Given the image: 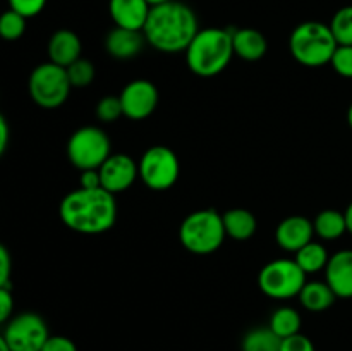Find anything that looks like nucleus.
<instances>
[{"label": "nucleus", "mask_w": 352, "mask_h": 351, "mask_svg": "<svg viewBox=\"0 0 352 351\" xmlns=\"http://www.w3.org/2000/svg\"><path fill=\"white\" fill-rule=\"evenodd\" d=\"M7 145H9V124L6 117L0 114V157L6 153Z\"/></svg>", "instance_id": "36"}, {"label": "nucleus", "mask_w": 352, "mask_h": 351, "mask_svg": "<svg viewBox=\"0 0 352 351\" xmlns=\"http://www.w3.org/2000/svg\"><path fill=\"white\" fill-rule=\"evenodd\" d=\"M329 26L337 45H352V6L337 10Z\"/></svg>", "instance_id": "25"}, {"label": "nucleus", "mask_w": 352, "mask_h": 351, "mask_svg": "<svg viewBox=\"0 0 352 351\" xmlns=\"http://www.w3.org/2000/svg\"><path fill=\"white\" fill-rule=\"evenodd\" d=\"M227 237L223 219L217 210L203 209L191 212L179 227V240L195 255H210L222 246Z\"/></svg>", "instance_id": "5"}, {"label": "nucleus", "mask_w": 352, "mask_h": 351, "mask_svg": "<svg viewBox=\"0 0 352 351\" xmlns=\"http://www.w3.org/2000/svg\"><path fill=\"white\" fill-rule=\"evenodd\" d=\"M302 319L301 313L298 312L292 306H278L270 317V322H268V327L277 334L280 339H285V337H291L294 334L301 332Z\"/></svg>", "instance_id": "23"}, {"label": "nucleus", "mask_w": 352, "mask_h": 351, "mask_svg": "<svg viewBox=\"0 0 352 351\" xmlns=\"http://www.w3.org/2000/svg\"><path fill=\"white\" fill-rule=\"evenodd\" d=\"M198 31V17L195 10L179 0L151 7L143 28L146 43L164 54L186 52Z\"/></svg>", "instance_id": "1"}, {"label": "nucleus", "mask_w": 352, "mask_h": 351, "mask_svg": "<svg viewBox=\"0 0 352 351\" xmlns=\"http://www.w3.org/2000/svg\"><path fill=\"white\" fill-rule=\"evenodd\" d=\"M232 47L234 55H237L243 61H260L265 57L268 50L267 38L261 31L254 28H239L232 30Z\"/></svg>", "instance_id": "18"}, {"label": "nucleus", "mask_w": 352, "mask_h": 351, "mask_svg": "<svg viewBox=\"0 0 352 351\" xmlns=\"http://www.w3.org/2000/svg\"><path fill=\"white\" fill-rule=\"evenodd\" d=\"M184 54L186 64L196 76L220 74L234 57L232 30L215 26L199 30Z\"/></svg>", "instance_id": "3"}, {"label": "nucleus", "mask_w": 352, "mask_h": 351, "mask_svg": "<svg viewBox=\"0 0 352 351\" xmlns=\"http://www.w3.org/2000/svg\"><path fill=\"white\" fill-rule=\"evenodd\" d=\"M3 337L10 351H41L50 334L43 317L34 312H23L7 322Z\"/></svg>", "instance_id": "10"}, {"label": "nucleus", "mask_w": 352, "mask_h": 351, "mask_svg": "<svg viewBox=\"0 0 352 351\" xmlns=\"http://www.w3.org/2000/svg\"><path fill=\"white\" fill-rule=\"evenodd\" d=\"M124 116L122 103H120L119 96H103L98 103H96V117L102 123H116L117 119Z\"/></svg>", "instance_id": "28"}, {"label": "nucleus", "mask_w": 352, "mask_h": 351, "mask_svg": "<svg viewBox=\"0 0 352 351\" xmlns=\"http://www.w3.org/2000/svg\"><path fill=\"white\" fill-rule=\"evenodd\" d=\"M124 116L133 120H143L155 112L158 105V89L148 79H133L119 95Z\"/></svg>", "instance_id": "11"}, {"label": "nucleus", "mask_w": 352, "mask_h": 351, "mask_svg": "<svg viewBox=\"0 0 352 351\" xmlns=\"http://www.w3.org/2000/svg\"><path fill=\"white\" fill-rule=\"evenodd\" d=\"M305 284L306 274L294 258H277L268 262L258 274L261 292L274 299L296 298Z\"/></svg>", "instance_id": "8"}, {"label": "nucleus", "mask_w": 352, "mask_h": 351, "mask_svg": "<svg viewBox=\"0 0 352 351\" xmlns=\"http://www.w3.org/2000/svg\"><path fill=\"white\" fill-rule=\"evenodd\" d=\"M325 281L337 298H352V250L330 255L325 267Z\"/></svg>", "instance_id": "14"}, {"label": "nucleus", "mask_w": 352, "mask_h": 351, "mask_svg": "<svg viewBox=\"0 0 352 351\" xmlns=\"http://www.w3.org/2000/svg\"><path fill=\"white\" fill-rule=\"evenodd\" d=\"M79 188H85V189L102 188V179H100L98 169H88V171H81V178H79Z\"/></svg>", "instance_id": "35"}, {"label": "nucleus", "mask_w": 352, "mask_h": 351, "mask_svg": "<svg viewBox=\"0 0 352 351\" xmlns=\"http://www.w3.org/2000/svg\"><path fill=\"white\" fill-rule=\"evenodd\" d=\"M330 65L342 78H352V45H339L333 52Z\"/></svg>", "instance_id": "29"}, {"label": "nucleus", "mask_w": 352, "mask_h": 351, "mask_svg": "<svg viewBox=\"0 0 352 351\" xmlns=\"http://www.w3.org/2000/svg\"><path fill=\"white\" fill-rule=\"evenodd\" d=\"M58 215L65 227L79 234H103L117 220L116 195L103 188L72 189L62 198Z\"/></svg>", "instance_id": "2"}, {"label": "nucleus", "mask_w": 352, "mask_h": 351, "mask_svg": "<svg viewBox=\"0 0 352 351\" xmlns=\"http://www.w3.org/2000/svg\"><path fill=\"white\" fill-rule=\"evenodd\" d=\"M298 298L308 312L318 313L329 310L336 303L337 295L327 281H306Z\"/></svg>", "instance_id": "19"}, {"label": "nucleus", "mask_w": 352, "mask_h": 351, "mask_svg": "<svg viewBox=\"0 0 352 351\" xmlns=\"http://www.w3.org/2000/svg\"><path fill=\"white\" fill-rule=\"evenodd\" d=\"M148 3H150L151 7L153 6H158V3H165V2H170V0H146Z\"/></svg>", "instance_id": "39"}, {"label": "nucleus", "mask_w": 352, "mask_h": 351, "mask_svg": "<svg viewBox=\"0 0 352 351\" xmlns=\"http://www.w3.org/2000/svg\"><path fill=\"white\" fill-rule=\"evenodd\" d=\"M26 31V17L9 9L0 14V38L6 41H16Z\"/></svg>", "instance_id": "26"}, {"label": "nucleus", "mask_w": 352, "mask_h": 351, "mask_svg": "<svg viewBox=\"0 0 352 351\" xmlns=\"http://www.w3.org/2000/svg\"><path fill=\"white\" fill-rule=\"evenodd\" d=\"M71 88L72 85L69 81L67 69L50 61L36 65L28 81V89L33 102L47 110L64 105L67 102Z\"/></svg>", "instance_id": "6"}, {"label": "nucleus", "mask_w": 352, "mask_h": 351, "mask_svg": "<svg viewBox=\"0 0 352 351\" xmlns=\"http://www.w3.org/2000/svg\"><path fill=\"white\" fill-rule=\"evenodd\" d=\"M280 351H316V350H315V344H313V341L309 339L308 336L298 332L294 334V336L282 339Z\"/></svg>", "instance_id": "31"}, {"label": "nucleus", "mask_w": 352, "mask_h": 351, "mask_svg": "<svg viewBox=\"0 0 352 351\" xmlns=\"http://www.w3.org/2000/svg\"><path fill=\"white\" fill-rule=\"evenodd\" d=\"M47 6V0H9V9L16 10L26 19L38 16Z\"/></svg>", "instance_id": "30"}, {"label": "nucleus", "mask_w": 352, "mask_h": 351, "mask_svg": "<svg viewBox=\"0 0 352 351\" xmlns=\"http://www.w3.org/2000/svg\"><path fill=\"white\" fill-rule=\"evenodd\" d=\"M344 215H346V224H347V233L352 234V202L347 205L346 212H344Z\"/></svg>", "instance_id": "37"}, {"label": "nucleus", "mask_w": 352, "mask_h": 351, "mask_svg": "<svg viewBox=\"0 0 352 351\" xmlns=\"http://www.w3.org/2000/svg\"><path fill=\"white\" fill-rule=\"evenodd\" d=\"M67 69V76H69V81L74 88H85V86L91 85L93 79H95L96 74V69L93 65L91 61L85 57H79L78 61L72 62Z\"/></svg>", "instance_id": "27"}, {"label": "nucleus", "mask_w": 352, "mask_h": 351, "mask_svg": "<svg viewBox=\"0 0 352 351\" xmlns=\"http://www.w3.org/2000/svg\"><path fill=\"white\" fill-rule=\"evenodd\" d=\"M144 43L146 40H144L143 31L126 30V28L119 26L109 31V34L105 36V50L119 61H127V58L140 55Z\"/></svg>", "instance_id": "16"}, {"label": "nucleus", "mask_w": 352, "mask_h": 351, "mask_svg": "<svg viewBox=\"0 0 352 351\" xmlns=\"http://www.w3.org/2000/svg\"><path fill=\"white\" fill-rule=\"evenodd\" d=\"M313 236H315L313 220L305 215L285 217L275 231V240L278 246L291 253H296L302 246H306L309 241H313Z\"/></svg>", "instance_id": "13"}, {"label": "nucleus", "mask_w": 352, "mask_h": 351, "mask_svg": "<svg viewBox=\"0 0 352 351\" xmlns=\"http://www.w3.org/2000/svg\"><path fill=\"white\" fill-rule=\"evenodd\" d=\"M47 52L50 62L62 65V67H69L72 62H76L81 57V38L71 30H58L48 40Z\"/></svg>", "instance_id": "17"}, {"label": "nucleus", "mask_w": 352, "mask_h": 351, "mask_svg": "<svg viewBox=\"0 0 352 351\" xmlns=\"http://www.w3.org/2000/svg\"><path fill=\"white\" fill-rule=\"evenodd\" d=\"M282 339L270 327H254L243 337V351H280Z\"/></svg>", "instance_id": "24"}, {"label": "nucleus", "mask_w": 352, "mask_h": 351, "mask_svg": "<svg viewBox=\"0 0 352 351\" xmlns=\"http://www.w3.org/2000/svg\"><path fill=\"white\" fill-rule=\"evenodd\" d=\"M151 6L146 0H109V12L113 24L126 30L143 31Z\"/></svg>", "instance_id": "15"}, {"label": "nucleus", "mask_w": 352, "mask_h": 351, "mask_svg": "<svg viewBox=\"0 0 352 351\" xmlns=\"http://www.w3.org/2000/svg\"><path fill=\"white\" fill-rule=\"evenodd\" d=\"M226 234L236 241H246L254 236L258 229V220L250 210L232 209L222 215Z\"/></svg>", "instance_id": "20"}, {"label": "nucleus", "mask_w": 352, "mask_h": 351, "mask_svg": "<svg viewBox=\"0 0 352 351\" xmlns=\"http://www.w3.org/2000/svg\"><path fill=\"white\" fill-rule=\"evenodd\" d=\"M140 179L153 191H167L177 182L181 162L172 148L164 145L150 147L138 162Z\"/></svg>", "instance_id": "9"}, {"label": "nucleus", "mask_w": 352, "mask_h": 351, "mask_svg": "<svg viewBox=\"0 0 352 351\" xmlns=\"http://www.w3.org/2000/svg\"><path fill=\"white\" fill-rule=\"evenodd\" d=\"M0 351H10L9 344H7L6 337H3V334H0Z\"/></svg>", "instance_id": "38"}, {"label": "nucleus", "mask_w": 352, "mask_h": 351, "mask_svg": "<svg viewBox=\"0 0 352 351\" xmlns=\"http://www.w3.org/2000/svg\"><path fill=\"white\" fill-rule=\"evenodd\" d=\"M41 351H78L74 341L65 336H50Z\"/></svg>", "instance_id": "34"}, {"label": "nucleus", "mask_w": 352, "mask_h": 351, "mask_svg": "<svg viewBox=\"0 0 352 351\" xmlns=\"http://www.w3.org/2000/svg\"><path fill=\"white\" fill-rule=\"evenodd\" d=\"M10 272H12V258L6 244L0 243V288L10 286Z\"/></svg>", "instance_id": "33"}, {"label": "nucleus", "mask_w": 352, "mask_h": 351, "mask_svg": "<svg viewBox=\"0 0 352 351\" xmlns=\"http://www.w3.org/2000/svg\"><path fill=\"white\" fill-rule=\"evenodd\" d=\"M110 155L112 143L109 134L98 126L79 127L67 141V158L79 171L100 169Z\"/></svg>", "instance_id": "7"}, {"label": "nucleus", "mask_w": 352, "mask_h": 351, "mask_svg": "<svg viewBox=\"0 0 352 351\" xmlns=\"http://www.w3.org/2000/svg\"><path fill=\"white\" fill-rule=\"evenodd\" d=\"M339 47L329 24L320 21H306L298 24L289 38V48L296 61L306 67H322L330 64Z\"/></svg>", "instance_id": "4"}, {"label": "nucleus", "mask_w": 352, "mask_h": 351, "mask_svg": "<svg viewBox=\"0 0 352 351\" xmlns=\"http://www.w3.org/2000/svg\"><path fill=\"white\" fill-rule=\"evenodd\" d=\"M329 258V250L325 248V244L318 243V241H309L306 246H302L301 250L294 253V260L298 262V265L305 270L306 275L325 270Z\"/></svg>", "instance_id": "22"}, {"label": "nucleus", "mask_w": 352, "mask_h": 351, "mask_svg": "<svg viewBox=\"0 0 352 351\" xmlns=\"http://www.w3.org/2000/svg\"><path fill=\"white\" fill-rule=\"evenodd\" d=\"M102 188L112 195L129 189L140 178L138 162L126 153H112L98 169Z\"/></svg>", "instance_id": "12"}, {"label": "nucleus", "mask_w": 352, "mask_h": 351, "mask_svg": "<svg viewBox=\"0 0 352 351\" xmlns=\"http://www.w3.org/2000/svg\"><path fill=\"white\" fill-rule=\"evenodd\" d=\"M14 312V296L10 286L0 288V323H6L12 319Z\"/></svg>", "instance_id": "32"}, {"label": "nucleus", "mask_w": 352, "mask_h": 351, "mask_svg": "<svg viewBox=\"0 0 352 351\" xmlns=\"http://www.w3.org/2000/svg\"><path fill=\"white\" fill-rule=\"evenodd\" d=\"M347 123H349V126L352 129V103L349 105V110H347Z\"/></svg>", "instance_id": "40"}, {"label": "nucleus", "mask_w": 352, "mask_h": 351, "mask_svg": "<svg viewBox=\"0 0 352 351\" xmlns=\"http://www.w3.org/2000/svg\"><path fill=\"white\" fill-rule=\"evenodd\" d=\"M315 234L325 241H336L347 233L346 215L339 210L327 209L322 210L313 220Z\"/></svg>", "instance_id": "21"}]
</instances>
